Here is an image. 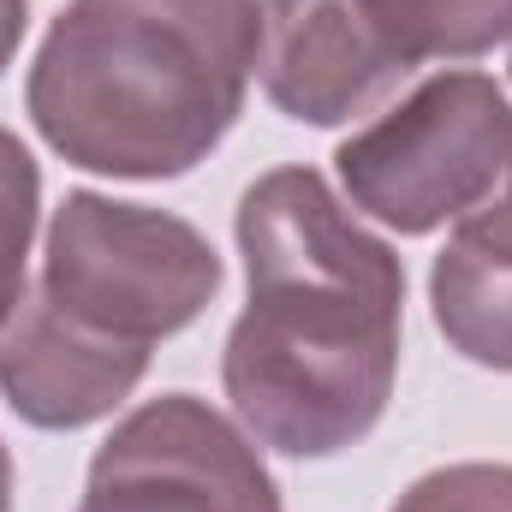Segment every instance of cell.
I'll use <instances>...</instances> for the list:
<instances>
[{
	"instance_id": "cell-7",
	"label": "cell",
	"mask_w": 512,
	"mask_h": 512,
	"mask_svg": "<svg viewBox=\"0 0 512 512\" xmlns=\"http://www.w3.org/2000/svg\"><path fill=\"white\" fill-rule=\"evenodd\" d=\"M149 370V346L102 340L66 322L42 292L18 298L0 328V393L36 429H84L108 417Z\"/></svg>"
},
{
	"instance_id": "cell-3",
	"label": "cell",
	"mask_w": 512,
	"mask_h": 512,
	"mask_svg": "<svg viewBox=\"0 0 512 512\" xmlns=\"http://www.w3.org/2000/svg\"><path fill=\"white\" fill-rule=\"evenodd\" d=\"M36 292L102 340L155 346L209 310L221 292V256L167 209L72 191L54 209Z\"/></svg>"
},
{
	"instance_id": "cell-1",
	"label": "cell",
	"mask_w": 512,
	"mask_h": 512,
	"mask_svg": "<svg viewBox=\"0 0 512 512\" xmlns=\"http://www.w3.org/2000/svg\"><path fill=\"white\" fill-rule=\"evenodd\" d=\"M251 298L221 382L262 447L328 459L382 423L399 376L405 274L310 167H274L239 197Z\"/></svg>"
},
{
	"instance_id": "cell-10",
	"label": "cell",
	"mask_w": 512,
	"mask_h": 512,
	"mask_svg": "<svg viewBox=\"0 0 512 512\" xmlns=\"http://www.w3.org/2000/svg\"><path fill=\"white\" fill-rule=\"evenodd\" d=\"M36 203H42V173L30 161V149L0 131V328L12 322L18 298H24V256L36 233Z\"/></svg>"
},
{
	"instance_id": "cell-4",
	"label": "cell",
	"mask_w": 512,
	"mask_h": 512,
	"mask_svg": "<svg viewBox=\"0 0 512 512\" xmlns=\"http://www.w3.org/2000/svg\"><path fill=\"white\" fill-rule=\"evenodd\" d=\"M512 143V108L495 78L441 72L340 143V179L364 215L393 233H435L477 209Z\"/></svg>"
},
{
	"instance_id": "cell-13",
	"label": "cell",
	"mask_w": 512,
	"mask_h": 512,
	"mask_svg": "<svg viewBox=\"0 0 512 512\" xmlns=\"http://www.w3.org/2000/svg\"><path fill=\"white\" fill-rule=\"evenodd\" d=\"M24 24H30V0H0V72L12 66V54L24 42Z\"/></svg>"
},
{
	"instance_id": "cell-2",
	"label": "cell",
	"mask_w": 512,
	"mask_h": 512,
	"mask_svg": "<svg viewBox=\"0 0 512 512\" xmlns=\"http://www.w3.org/2000/svg\"><path fill=\"white\" fill-rule=\"evenodd\" d=\"M256 54V0H66L24 102L72 167L173 179L233 131Z\"/></svg>"
},
{
	"instance_id": "cell-6",
	"label": "cell",
	"mask_w": 512,
	"mask_h": 512,
	"mask_svg": "<svg viewBox=\"0 0 512 512\" xmlns=\"http://www.w3.org/2000/svg\"><path fill=\"white\" fill-rule=\"evenodd\" d=\"M256 72L268 102L304 126L370 114L399 78H411L358 0H268Z\"/></svg>"
},
{
	"instance_id": "cell-14",
	"label": "cell",
	"mask_w": 512,
	"mask_h": 512,
	"mask_svg": "<svg viewBox=\"0 0 512 512\" xmlns=\"http://www.w3.org/2000/svg\"><path fill=\"white\" fill-rule=\"evenodd\" d=\"M12 507V459H6V441H0V512Z\"/></svg>"
},
{
	"instance_id": "cell-11",
	"label": "cell",
	"mask_w": 512,
	"mask_h": 512,
	"mask_svg": "<svg viewBox=\"0 0 512 512\" xmlns=\"http://www.w3.org/2000/svg\"><path fill=\"white\" fill-rule=\"evenodd\" d=\"M393 512H512V465H441L429 477H417Z\"/></svg>"
},
{
	"instance_id": "cell-12",
	"label": "cell",
	"mask_w": 512,
	"mask_h": 512,
	"mask_svg": "<svg viewBox=\"0 0 512 512\" xmlns=\"http://www.w3.org/2000/svg\"><path fill=\"white\" fill-rule=\"evenodd\" d=\"M453 239L471 245V251L512 256V143H507V167H501L495 191H489L477 209H465V215L453 221Z\"/></svg>"
},
{
	"instance_id": "cell-5",
	"label": "cell",
	"mask_w": 512,
	"mask_h": 512,
	"mask_svg": "<svg viewBox=\"0 0 512 512\" xmlns=\"http://www.w3.org/2000/svg\"><path fill=\"white\" fill-rule=\"evenodd\" d=\"M78 512H280V489L215 405L161 393L96 447Z\"/></svg>"
},
{
	"instance_id": "cell-9",
	"label": "cell",
	"mask_w": 512,
	"mask_h": 512,
	"mask_svg": "<svg viewBox=\"0 0 512 512\" xmlns=\"http://www.w3.org/2000/svg\"><path fill=\"white\" fill-rule=\"evenodd\" d=\"M405 72L423 60H477L512 36V0H358Z\"/></svg>"
},
{
	"instance_id": "cell-8",
	"label": "cell",
	"mask_w": 512,
	"mask_h": 512,
	"mask_svg": "<svg viewBox=\"0 0 512 512\" xmlns=\"http://www.w3.org/2000/svg\"><path fill=\"white\" fill-rule=\"evenodd\" d=\"M429 304L453 352H465L483 370H512V256L447 239L429 274Z\"/></svg>"
}]
</instances>
